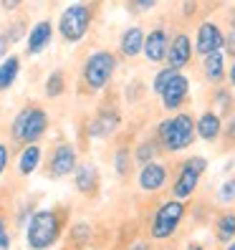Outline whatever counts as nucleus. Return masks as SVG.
<instances>
[{
  "mask_svg": "<svg viewBox=\"0 0 235 250\" xmlns=\"http://www.w3.org/2000/svg\"><path fill=\"white\" fill-rule=\"evenodd\" d=\"M131 165H134V154H131L129 149H119L114 154V169L119 177H127V174L131 172Z\"/></svg>",
  "mask_w": 235,
  "mask_h": 250,
  "instance_id": "b1692460",
  "label": "nucleus"
},
{
  "mask_svg": "<svg viewBox=\"0 0 235 250\" xmlns=\"http://www.w3.org/2000/svg\"><path fill=\"white\" fill-rule=\"evenodd\" d=\"M220 137H223V116L213 109H205L197 116V139L215 144Z\"/></svg>",
  "mask_w": 235,
  "mask_h": 250,
  "instance_id": "ddd939ff",
  "label": "nucleus"
},
{
  "mask_svg": "<svg viewBox=\"0 0 235 250\" xmlns=\"http://www.w3.org/2000/svg\"><path fill=\"white\" fill-rule=\"evenodd\" d=\"M170 33L167 28H154V31L147 33V41H144V58L150 63H165L167 61V51H170Z\"/></svg>",
  "mask_w": 235,
  "mask_h": 250,
  "instance_id": "9b49d317",
  "label": "nucleus"
},
{
  "mask_svg": "<svg viewBox=\"0 0 235 250\" xmlns=\"http://www.w3.org/2000/svg\"><path fill=\"white\" fill-rule=\"evenodd\" d=\"M0 3H3V8H5V10H16V8L23 3V0H0Z\"/></svg>",
  "mask_w": 235,
  "mask_h": 250,
  "instance_id": "c9c22d12",
  "label": "nucleus"
},
{
  "mask_svg": "<svg viewBox=\"0 0 235 250\" xmlns=\"http://www.w3.org/2000/svg\"><path fill=\"white\" fill-rule=\"evenodd\" d=\"M223 149H233L235 146V114L228 116V122L223 124Z\"/></svg>",
  "mask_w": 235,
  "mask_h": 250,
  "instance_id": "cd10ccee",
  "label": "nucleus"
},
{
  "mask_svg": "<svg viewBox=\"0 0 235 250\" xmlns=\"http://www.w3.org/2000/svg\"><path fill=\"white\" fill-rule=\"evenodd\" d=\"M73 238H76L79 243H86V240H89L91 238V230H89V225H76V228H73Z\"/></svg>",
  "mask_w": 235,
  "mask_h": 250,
  "instance_id": "c756f323",
  "label": "nucleus"
},
{
  "mask_svg": "<svg viewBox=\"0 0 235 250\" xmlns=\"http://www.w3.org/2000/svg\"><path fill=\"white\" fill-rule=\"evenodd\" d=\"M46 129H48V114L41 106H28L13 122V137L25 144H36L46 134Z\"/></svg>",
  "mask_w": 235,
  "mask_h": 250,
  "instance_id": "39448f33",
  "label": "nucleus"
},
{
  "mask_svg": "<svg viewBox=\"0 0 235 250\" xmlns=\"http://www.w3.org/2000/svg\"><path fill=\"white\" fill-rule=\"evenodd\" d=\"M114 71H116V56L109 51H96L84 63V83L91 91H101L111 81Z\"/></svg>",
  "mask_w": 235,
  "mask_h": 250,
  "instance_id": "423d86ee",
  "label": "nucleus"
},
{
  "mask_svg": "<svg viewBox=\"0 0 235 250\" xmlns=\"http://www.w3.org/2000/svg\"><path fill=\"white\" fill-rule=\"evenodd\" d=\"M228 76V68H225V51H215L210 56L202 58V79L208 81L210 86L223 83V79Z\"/></svg>",
  "mask_w": 235,
  "mask_h": 250,
  "instance_id": "dca6fc26",
  "label": "nucleus"
},
{
  "mask_svg": "<svg viewBox=\"0 0 235 250\" xmlns=\"http://www.w3.org/2000/svg\"><path fill=\"white\" fill-rule=\"evenodd\" d=\"M190 250H202V245H190Z\"/></svg>",
  "mask_w": 235,
  "mask_h": 250,
  "instance_id": "ea45409f",
  "label": "nucleus"
},
{
  "mask_svg": "<svg viewBox=\"0 0 235 250\" xmlns=\"http://www.w3.org/2000/svg\"><path fill=\"white\" fill-rule=\"evenodd\" d=\"M167 182H170V167L162 165V162H150V165H144L139 169V177H137L139 189H144V192H150V195L162 192L167 187Z\"/></svg>",
  "mask_w": 235,
  "mask_h": 250,
  "instance_id": "9d476101",
  "label": "nucleus"
},
{
  "mask_svg": "<svg viewBox=\"0 0 235 250\" xmlns=\"http://www.w3.org/2000/svg\"><path fill=\"white\" fill-rule=\"evenodd\" d=\"M73 177H76V189L81 195H96V189H99V172H96L94 165L76 167Z\"/></svg>",
  "mask_w": 235,
  "mask_h": 250,
  "instance_id": "aec40b11",
  "label": "nucleus"
},
{
  "mask_svg": "<svg viewBox=\"0 0 235 250\" xmlns=\"http://www.w3.org/2000/svg\"><path fill=\"white\" fill-rule=\"evenodd\" d=\"M66 91V79L61 71H53L51 76L46 79V94L48 96H61Z\"/></svg>",
  "mask_w": 235,
  "mask_h": 250,
  "instance_id": "bb28decb",
  "label": "nucleus"
},
{
  "mask_svg": "<svg viewBox=\"0 0 235 250\" xmlns=\"http://www.w3.org/2000/svg\"><path fill=\"white\" fill-rule=\"evenodd\" d=\"M213 99H215V109H213V111H217L220 116L233 111V94H230V91H225V89H215Z\"/></svg>",
  "mask_w": 235,
  "mask_h": 250,
  "instance_id": "a878e982",
  "label": "nucleus"
},
{
  "mask_svg": "<svg viewBox=\"0 0 235 250\" xmlns=\"http://www.w3.org/2000/svg\"><path fill=\"white\" fill-rule=\"evenodd\" d=\"M228 81H230V86L235 89V58H233V63H230V68H228Z\"/></svg>",
  "mask_w": 235,
  "mask_h": 250,
  "instance_id": "e433bc0d",
  "label": "nucleus"
},
{
  "mask_svg": "<svg viewBox=\"0 0 235 250\" xmlns=\"http://www.w3.org/2000/svg\"><path fill=\"white\" fill-rule=\"evenodd\" d=\"M89 23H91V8L89 5H68L64 13H61V21H58V31L61 36L68 41V43H76L86 36L89 31Z\"/></svg>",
  "mask_w": 235,
  "mask_h": 250,
  "instance_id": "0eeeda50",
  "label": "nucleus"
},
{
  "mask_svg": "<svg viewBox=\"0 0 235 250\" xmlns=\"http://www.w3.org/2000/svg\"><path fill=\"white\" fill-rule=\"evenodd\" d=\"M5 167H8V146L0 144V174L5 172Z\"/></svg>",
  "mask_w": 235,
  "mask_h": 250,
  "instance_id": "72a5a7b5",
  "label": "nucleus"
},
{
  "mask_svg": "<svg viewBox=\"0 0 235 250\" xmlns=\"http://www.w3.org/2000/svg\"><path fill=\"white\" fill-rule=\"evenodd\" d=\"M61 228H64V223L56 210H38L28 220L25 240L33 250H48L61 238Z\"/></svg>",
  "mask_w": 235,
  "mask_h": 250,
  "instance_id": "f03ea898",
  "label": "nucleus"
},
{
  "mask_svg": "<svg viewBox=\"0 0 235 250\" xmlns=\"http://www.w3.org/2000/svg\"><path fill=\"white\" fill-rule=\"evenodd\" d=\"M159 5V0H134V8L139 13H147V10H154Z\"/></svg>",
  "mask_w": 235,
  "mask_h": 250,
  "instance_id": "2f4dec72",
  "label": "nucleus"
},
{
  "mask_svg": "<svg viewBox=\"0 0 235 250\" xmlns=\"http://www.w3.org/2000/svg\"><path fill=\"white\" fill-rule=\"evenodd\" d=\"M8 36H0V58H8L5 53H8Z\"/></svg>",
  "mask_w": 235,
  "mask_h": 250,
  "instance_id": "f704fd0d",
  "label": "nucleus"
},
{
  "mask_svg": "<svg viewBox=\"0 0 235 250\" xmlns=\"http://www.w3.org/2000/svg\"><path fill=\"white\" fill-rule=\"evenodd\" d=\"M144 41H147L144 28H139V25L127 28V31L122 33V41H119V51H122V56H127V58H137V56L144 51Z\"/></svg>",
  "mask_w": 235,
  "mask_h": 250,
  "instance_id": "f3484780",
  "label": "nucleus"
},
{
  "mask_svg": "<svg viewBox=\"0 0 235 250\" xmlns=\"http://www.w3.org/2000/svg\"><path fill=\"white\" fill-rule=\"evenodd\" d=\"M154 137L162 146V152L167 154H177L187 146H192V142L197 139V119L187 111H180L174 116H167L157 124Z\"/></svg>",
  "mask_w": 235,
  "mask_h": 250,
  "instance_id": "f257e3e1",
  "label": "nucleus"
},
{
  "mask_svg": "<svg viewBox=\"0 0 235 250\" xmlns=\"http://www.w3.org/2000/svg\"><path fill=\"white\" fill-rule=\"evenodd\" d=\"M223 43H225V33L223 28L213 21H205L197 28V38H195V53L197 56H210L215 51H223Z\"/></svg>",
  "mask_w": 235,
  "mask_h": 250,
  "instance_id": "1a4fd4ad",
  "label": "nucleus"
},
{
  "mask_svg": "<svg viewBox=\"0 0 235 250\" xmlns=\"http://www.w3.org/2000/svg\"><path fill=\"white\" fill-rule=\"evenodd\" d=\"M174 73H180V71H174V68H170V66H165V68H159L157 73H154V81H152V91L159 96L165 89H167V83L174 79Z\"/></svg>",
  "mask_w": 235,
  "mask_h": 250,
  "instance_id": "393cba45",
  "label": "nucleus"
},
{
  "mask_svg": "<svg viewBox=\"0 0 235 250\" xmlns=\"http://www.w3.org/2000/svg\"><path fill=\"white\" fill-rule=\"evenodd\" d=\"M119 124H122L119 111L104 109V111H99V114H96V119L89 124V134H91L94 139H107V137H111L114 131L119 129Z\"/></svg>",
  "mask_w": 235,
  "mask_h": 250,
  "instance_id": "4468645a",
  "label": "nucleus"
},
{
  "mask_svg": "<svg viewBox=\"0 0 235 250\" xmlns=\"http://www.w3.org/2000/svg\"><path fill=\"white\" fill-rule=\"evenodd\" d=\"M192 41L187 33H177L170 41V51H167V66L174 71H182L190 61H192Z\"/></svg>",
  "mask_w": 235,
  "mask_h": 250,
  "instance_id": "f8f14e48",
  "label": "nucleus"
},
{
  "mask_svg": "<svg viewBox=\"0 0 235 250\" xmlns=\"http://www.w3.org/2000/svg\"><path fill=\"white\" fill-rule=\"evenodd\" d=\"M41 165V146L38 144H25V149L21 152V159H18V172L21 174H31L36 172Z\"/></svg>",
  "mask_w": 235,
  "mask_h": 250,
  "instance_id": "5701e85b",
  "label": "nucleus"
},
{
  "mask_svg": "<svg viewBox=\"0 0 235 250\" xmlns=\"http://www.w3.org/2000/svg\"><path fill=\"white\" fill-rule=\"evenodd\" d=\"M134 154V162L137 165H150V162H157V157L162 154V146H159V142H157V137H150V139H144V142H139L137 144V149L131 152Z\"/></svg>",
  "mask_w": 235,
  "mask_h": 250,
  "instance_id": "412c9836",
  "label": "nucleus"
},
{
  "mask_svg": "<svg viewBox=\"0 0 235 250\" xmlns=\"http://www.w3.org/2000/svg\"><path fill=\"white\" fill-rule=\"evenodd\" d=\"M129 250H152V245H150V243H134Z\"/></svg>",
  "mask_w": 235,
  "mask_h": 250,
  "instance_id": "4c0bfd02",
  "label": "nucleus"
},
{
  "mask_svg": "<svg viewBox=\"0 0 235 250\" xmlns=\"http://www.w3.org/2000/svg\"><path fill=\"white\" fill-rule=\"evenodd\" d=\"M223 51H225L228 56H233V58H235V31H228V33H225V43H223Z\"/></svg>",
  "mask_w": 235,
  "mask_h": 250,
  "instance_id": "7c9ffc66",
  "label": "nucleus"
},
{
  "mask_svg": "<svg viewBox=\"0 0 235 250\" xmlns=\"http://www.w3.org/2000/svg\"><path fill=\"white\" fill-rule=\"evenodd\" d=\"M228 21H230V31H235V8H233V13H230Z\"/></svg>",
  "mask_w": 235,
  "mask_h": 250,
  "instance_id": "58836bf2",
  "label": "nucleus"
},
{
  "mask_svg": "<svg viewBox=\"0 0 235 250\" xmlns=\"http://www.w3.org/2000/svg\"><path fill=\"white\" fill-rule=\"evenodd\" d=\"M187 215V205L180 200H165L159 208L154 210V217L150 223V240L154 243H165L170 238H174V232L180 230L182 220Z\"/></svg>",
  "mask_w": 235,
  "mask_h": 250,
  "instance_id": "7ed1b4c3",
  "label": "nucleus"
},
{
  "mask_svg": "<svg viewBox=\"0 0 235 250\" xmlns=\"http://www.w3.org/2000/svg\"><path fill=\"white\" fill-rule=\"evenodd\" d=\"M162 99V109L165 111H177L190 101V79L185 73H174V79L167 83V89L159 94Z\"/></svg>",
  "mask_w": 235,
  "mask_h": 250,
  "instance_id": "6e6552de",
  "label": "nucleus"
},
{
  "mask_svg": "<svg viewBox=\"0 0 235 250\" xmlns=\"http://www.w3.org/2000/svg\"><path fill=\"white\" fill-rule=\"evenodd\" d=\"M10 248V235L5 230V223H3V217H0V250H8Z\"/></svg>",
  "mask_w": 235,
  "mask_h": 250,
  "instance_id": "473e14b6",
  "label": "nucleus"
},
{
  "mask_svg": "<svg viewBox=\"0 0 235 250\" xmlns=\"http://www.w3.org/2000/svg\"><path fill=\"white\" fill-rule=\"evenodd\" d=\"M213 235L220 245H230L235 240V212L233 210H225L215 217L213 223Z\"/></svg>",
  "mask_w": 235,
  "mask_h": 250,
  "instance_id": "6ab92c4d",
  "label": "nucleus"
},
{
  "mask_svg": "<svg viewBox=\"0 0 235 250\" xmlns=\"http://www.w3.org/2000/svg\"><path fill=\"white\" fill-rule=\"evenodd\" d=\"M217 200L223 202V205H233L235 202V177H230V180H225L223 185H220Z\"/></svg>",
  "mask_w": 235,
  "mask_h": 250,
  "instance_id": "c85d7f7f",
  "label": "nucleus"
},
{
  "mask_svg": "<svg viewBox=\"0 0 235 250\" xmlns=\"http://www.w3.org/2000/svg\"><path fill=\"white\" fill-rule=\"evenodd\" d=\"M51 38H53V25H51V21L36 23V25L31 28V33H28V53H31V56L41 53V51L51 43Z\"/></svg>",
  "mask_w": 235,
  "mask_h": 250,
  "instance_id": "a211bd4d",
  "label": "nucleus"
},
{
  "mask_svg": "<svg viewBox=\"0 0 235 250\" xmlns=\"http://www.w3.org/2000/svg\"><path fill=\"white\" fill-rule=\"evenodd\" d=\"M76 149H73L71 144H61L56 146V152L51 157V174L56 177H66V174L76 172Z\"/></svg>",
  "mask_w": 235,
  "mask_h": 250,
  "instance_id": "2eb2a0df",
  "label": "nucleus"
},
{
  "mask_svg": "<svg viewBox=\"0 0 235 250\" xmlns=\"http://www.w3.org/2000/svg\"><path fill=\"white\" fill-rule=\"evenodd\" d=\"M208 172V159L202 154H195V157H187L185 162H180L177 167V174H174V182L170 185V195L172 200H180V202H187L197 192L200 187V180L202 174Z\"/></svg>",
  "mask_w": 235,
  "mask_h": 250,
  "instance_id": "20e7f679",
  "label": "nucleus"
},
{
  "mask_svg": "<svg viewBox=\"0 0 235 250\" xmlns=\"http://www.w3.org/2000/svg\"><path fill=\"white\" fill-rule=\"evenodd\" d=\"M225 250H235V240H233V243H230V245H228Z\"/></svg>",
  "mask_w": 235,
  "mask_h": 250,
  "instance_id": "a19ab883",
  "label": "nucleus"
},
{
  "mask_svg": "<svg viewBox=\"0 0 235 250\" xmlns=\"http://www.w3.org/2000/svg\"><path fill=\"white\" fill-rule=\"evenodd\" d=\"M18 71H21V58L18 56L3 58V63H0V91H5V89H10V86L16 83Z\"/></svg>",
  "mask_w": 235,
  "mask_h": 250,
  "instance_id": "4be33fe9",
  "label": "nucleus"
}]
</instances>
